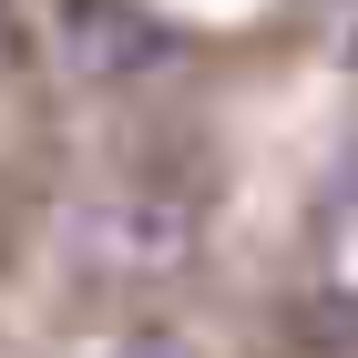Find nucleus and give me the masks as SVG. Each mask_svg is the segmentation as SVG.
Masks as SVG:
<instances>
[{"mask_svg":"<svg viewBox=\"0 0 358 358\" xmlns=\"http://www.w3.org/2000/svg\"><path fill=\"white\" fill-rule=\"evenodd\" d=\"M62 62L83 83H143L174 62V31L143 0H62Z\"/></svg>","mask_w":358,"mask_h":358,"instance_id":"nucleus-1","label":"nucleus"},{"mask_svg":"<svg viewBox=\"0 0 358 358\" xmlns=\"http://www.w3.org/2000/svg\"><path fill=\"white\" fill-rule=\"evenodd\" d=\"M123 358H185V348H164V338H143V348H123Z\"/></svg>","mask_w":358,"mask_h":358,"instance_id":"nucleus-2","label":"nucleus"}]
</instances>
